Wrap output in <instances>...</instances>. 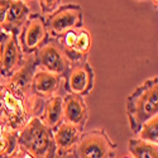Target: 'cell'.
<instances>
[{
	"instance_id": "1",
	"label": "cell",
	"mask_w": 158,
	"mask_h": 158,
	"mask_svg": "<svg viewBox=\"0 0 158 158\" xmlns=\"http://www.w3.org/2000/svg\"><path fill=\"white\" fill-rule=\"evenodd\" d=\"M44 108V100L23 90L0 77V118L8 127L20 130L32 118H39Z\"/></svg>"
},
{
	"instance_id": "2",
	"label": "cell",
	"mask_w": 158,
	"mask_h": 158,
	"mask_svg": "<svg viewBox=\"0 0 158 158\" xmlns=\"http://www.w3.org/2000/svg\"><path fill=\"white\" fill-rule=\"evenodd\" d=\"M127 115L130 129L137 134L140 127L158 113V77L140 84L127 98Z\"/></svg>"
},
{
	"instance_id": "3",
	"label": "cell",
	"mask_w": 158,
	"mask_h": 158,
	"mask_svg": "<svg viewBox=\"0 0 158 158\" xmlns=\"http://www.w3.org/2000/svg\"><path fill=\"white\" fill-rule=\"evenodd\" d=\"M18 149L29 158H55L53 130L47 128L39 118H32L18 131Z\"/></svg>"
},
{
	"instance_id": "4",
	"label": "cell",
	"mask_w": 158,
	"mask_h": 158,
	"mask_svg": "<svg viewBox=\"0 0 158 158\" xmlns=\"http://www.w3.org/2000/svg\"><path fill=\"white\" fill-rule=\"evenodd\" d=\"M76 158H115L116 146L102 129L81 134L75 148Z\"/></svg>"
},
{
	"instance_id": "5",
	"label": "cell",
	"mask_w": 158,
	"mask_h": 158,
	"mask_svg": "<svg viewBox=\"0 0 158 158\" xmlns=\"http://www.w3.org/2000/svg\"><path fill=\"white\" fill-rule=\"evenodd\" d=\"M48 34L60 38L71 29L84 27V13L78 4H66L56 9L44 20Z\"/></svg>"
},
{
	"instance_id": "6",
	"label": "cell",
	"mask_w": 158,
	"mask_h": 158,
	"mask_svg": "<svg viewBox=\"0 0 158 158\" xmlns=\"http://www.w3.org/2000/svg\"><path fill=\"white\" fill-rule=\"evenodd\" d=\"M34 57L39 70L52 72L61 77L67 75L72 66L62 46L57 42H48L43 44L34 53Z\"/></svg>"
},
{
	"instance_id": "7",
	"label": "cell",
	"mask_w": 158,
	"mask_h": 158,
	"mask_svg": "<svg viewBox=\"0 0 158 158\" xmlns=\"http://www.w3.org/2000/svg\"><path fill=\"white\" fill-rule=\"evenodd\" d=\"M24 63L18 35L3 32L0 35V77L9 78Z\"/></svg>"
},
{
	"instance_id": "8",
	"label": "cell",
	"mask_w": 158,
	"mask_h": 158,
	"mask_svg": "<svg viewBox=\"0 0 158 158\" xmlns=\"http://www.w3.org/2000/svg\"><path fill=\"white\" fill-rule=\"evenodd\" d=\"M19 44L24 55H33L48 41V32L42 15H29L19 33Z\"/></svg>"
},
{
	"instance_id": "9",
	"label": "cell",
	"mask_w": 158,
	"mask_h": 158,
	"mask_svg": "<svg viewBox=\"0 0 158 158\" xmlns=\"http://www.w3.org/2000/svg\"><path fill=\"white\" fill-rule=\"evenodd\" d=\"M94 71L90 63L85 60L73 63L69 73L66 75V90L69 94L77 96H86L94 87Z\"/></svg>"
},
{
	"instance_id": "10",
	"label": "cell",
	"mask_w": 158,
	"mask_h": 158,
	"mask_svg": "<svg viewBox=\"0 0 158 158\" xmlns=\"http://www.w3.org/2000/svg\"><path fill=\"white\" fill-rule=\"evenodd\" d=\"M3 3L5 6L3 32L19 35L31 15V8L24 0H3Z\"/></svg>"
},
{
	"instance_id": "11",
	"label": "cell",
	"mask_w": 158,
	"mask_h": 158,
	"mask_svg": "<svg viewBox=\"0 0 158 158\" xmlns=\"http://www.w3.org/2000/svg\"><path fill=\"white\" fill-rule=\"evenodd\" d=\"M89 118V109L81 96L69 94L63 98V122L78 129L86 125Z\"/></svg>"
},
{
	"instance_id": "12",
	"label": "cell",
	"mask_w": 158,
	"mask_h": 158,
	"mask_svg": "<svg viewBox=\"0 0 158 158\" xmlns=\"http://www.w3.org/2000/svg\"><path fill=\"white\" fill-rule=\"evenodd\" d=\"M81 129H78L71 124L62 122L53 130V139L56 146V154L60 157L67 156L75 152L76 146L81 138Z\"/></svg>"
},
{
	"instance_id": "13",
	"label": "cell",
	"mask_w": 158,
	"mask_h": 158,
	"mask_svg": "<svg viewBox=\"0 0 158 158\" xmlns=\"http://www.w3.org/2000/svg\"><path fill=\"white\" fill-rule=\"evenodd\" d=\"M61 76L55 75L52 72L44 71V70H38L35 71L33 80L31 84L32 93L39 96L41 99H49L55 96V93L60 89L61 85Z\"/></svg>"
},
{
	"instance_id": "14",
	"label": "cell",
	"mask_w": 158,
	"mask_h": 158,
	"mask_svg": "<svg viewBox=\"0 0 158 158\" xmlns=\"http://www.w3.org/2000/svg\"><path fill=\"white\" fill-rule=\"evenodd\" d=\"M39 119L47 128L55 130L63 122V98L60 95L49 98L44 102V108Z\"/></svg>"
},
{
	"instance_id": "15",
	"label": "cell",
	"mask_w": 158,
	"mask_h": 158,
	"mask_svg": "<svg viewBox=\"0 0 158 158\" xmlns=\"http://www.w3.org/2000/svg\"><path fill=\"white\" fill-rule=\"evenodd\" d=\"M90 48H91V34L86 28L82 27L78 29L75 46L69 51H64V53L73 64V63L85 61L86 56L90 52Z\"/></svg>"
},
{
	"instance_id": "16",
	"label": "cell",
	"mask_w": 158,
	"mask_h": 158,
	"mask_svg": "<svg viewBox=\"0 0 158 158\" xmlns=\"http://www.w3.org/2000/svg\"><path fill=\"white\" fill-rule=\"evenodd\" d=\"M18 151V130L0 119V158H10Z\"/></svg>"
},
{
	"instance_id": "17",
	"label": "cell",
	"mask_w": 158,
	"mask_h": 158,
	"mask_svg": "<svg viewBox=\"0 0 158 158\" xmlns=\"http://www.w3.org/2000/svg\"><path fill=\"white\" fill-rule=\"evenodd\" d=\"M128 149L133 158H158L157 144L139 138H131L128 143Z\"/></svg>"
},
{
	"instance_id": "18",
	"label": "cell",
	"mask_w": 158,
	"mask_h": 158,
	"mask_svg": "<svg viewBox=\"0 0 158 158\" xmlns=\"http://www.w3.org/2000/svg\"><path fill=\"white\" fill-rule=\"evenodd\" d=\"M138 138L153 144L158 143V116L154 115L144 123L137 133Z\"/></svg>"
},
{
	"instance_id": "19",
	"label": "cell",
	"mask_w": 158,
	"mask_h": 158,
	"mask_svg": "<svg viewBox=\"0 0 158 158\" xmlns=\"http://www.w3.org/2000/svg\"><path fill=\"white\" fill-rule=\"evenodd\" d=\"M39 6L43 15H49L61 6V0H39Z\"/></svg>"
},
{
	"instance_id": "20",
	"label": "cell",
	"mask_w": 158,
	"mask_h": 158,
	"mask_svg": "<svg viewBox=\"0 0 158 158\" xmlns=\"http://www.w3.org/2000/svg\"><path fill=\"white\" fill-rule=\"evenodd\" d=\"M10 158H22V154H20V152L19 151H17V153L13 156V157H10Z\"/></svg>"
},
{
	"instance_id": "21",
	"label": "cell",
	"mask_w": 158,
	"mask_h": 158,
	"mask_svg": "<svg viewBox=\"0 0 158 158\" xmlns=\"http://www.w3.org/2000/svg\"><path fill=\"white\" fill-rule=\"evenodd\" d=\"M151 2H152V4L154 5V8L157 9V5H158V0H151Z\"/></svg>"
},
{
	"instance_id": "22",
	"label": "cell",
	"mask_w": 158,
	"mask_h": 158,
	"mask_svg": "<svg viewBox=\"0 0 158 158\" xmlns=\"http://www.w3.org/2000/svg\"><path fill=\"white\" fill-rule=\"evenodd\" d=\"M24 2H25V3H27V4H28L29 2H34V0H24Z\"/></svg>"
},
{
	"instance_id": "23",
	"label": "cell",
	"mask_w": 158,
	"mask_h": 158,
	"mask_svg": "<svg viewBox=\"0 0 158 158\" xmlns=\"http://www.w3.org/2000/svg\"><path fill=\"white\" fill-rule=\"evenodd\" d=\"M2 33H3V29H2V25H0V35H2Z\"/></svg>"
},
{
	"instance_id": "24",
	"label": "cell",
	"mask_w": 158,
	"mask_h": 158,
	"mask_svg": "<svg viewBox=\"0 0 158 158\" xmlns=\"http://www.w3.org/2000/svg\"><path fill=\"white\" fill-rule=\"evenodd\" d=\"M137 2H144V0H137Z\"/></svg>"
},
{
	"instance_id": "25",
	"label": "cell",
	"mask_w": 158,
	"mask_h": 158,
	"mask_svg": "<svg viewBox=\"0 0 158 158\" xmlns=\"http://www.w3.org/2000/svg\"><path fill=\"white\" fill-rule=\"evenodd\" d=\"M123 158H129V157H123Z\"/></svg>"
}]
</instances>
